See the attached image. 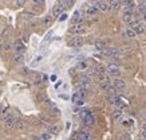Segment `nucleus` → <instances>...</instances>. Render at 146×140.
Returning a JSON list of instances; mask_svg holds the SVG:
<instances>
[{"mask_svg":"<svg viewBox=\"0 0 146 140\" xmlns=\"http://www.w3.org/2000/svg\"><path fill=\"white\" fill-rule=\"evenodd\" d=\"M82 117H83V124L84 125H94L95 124V117L93 116V113H90V112H83L82 113Z\"/></svg>","mask_w":146,"mask_h":140,"instance_id":"obj_1","label":"nucleus"},{"mask_svg":"<svg viewBox=\"0 0 146 140\" xmlns=\"http://www.w3.org/2000/svg\"><path fill=\"white\" fill-rule=\"evenodd\" d=\"M106 73L109 74V76H111V77H118V76L121 74V70H119V68H118L117 65L110 63V65L106 68Z\"/></svg>","mask_w":146,"mask_h":140,"instance_id":"obj_2","label":"nucleus"},{"mask_svg":"<svg viewBox=\"0 0 146 140\" xmlns=\"http://www.w3.org/2000/svg\"><path fill=\"white\" fill-rule=\"evenodd\" d=\"M111 86H113L117 92H118V90H125V89H126V84H125V81H122V80H119V78L114 80Z\"/></svg>","mask_w":146,"mask_h":140,"instance_id":"obj_3","label":"nucleus"},{"mask_svg":"<svg viewBox=\"0 0 146 140\" xmlns=\"http://www.w3.org/2000/svg\"><path fill=\"white\" fill-rule=\"evenodd\" d=\"M83 43H84V39H83V36H80V35L74 36L70 42V45L72 46V47H80Z\"/></svg>","mask_w":146,"mask_h":140,"instance_id":"obj_4","label":"nucleus"},{"mask_svg":"<svg viewBox=\"0 0 146 140\" xmlns=\"http://www.w3.org/2000/svg\"><path fill=\"white\" fill-rule=\"evenodd\" d=\"M63 11H64V7H63L62 3L59 1V3H56V4L54 5V8H52V15H54V16H60V15L63 14Z\"/></svg>","mask_w":146,"mask_h":140,"instance_id":"obj_5","label":"nucleus"},{"mask_svg":"<svg viewBox=\"0 0 146 140\" xmlns=\"http://www.w3.org/2000/svg\"><path fill=\"white\" fill-rule=\"evenodd\" d=\"M16 121H18V119L13 117V116H9V117H7L4 120L5 128H8V129H11V128H15V127H16Z\"/></svg>","mask_w":146,"mask_h":140,"instance_id":"obj_6","label":"nucleus"},{"mask_svg":"<svg viewBox=\"0 0 146 140\" xmlns=\"http://www.w3.org/2000/svg\"><path fill=\"white\" fill-rule=\"evenodd\" d=\"M123 20L125 22H127V23H133L135 22L134 19H135V15H134V12H131V11H125L123 9Z\"/></svg>","mask_w":146,"mask_h":140,"instance_id":"obj_7","label":"nucleus"},{"mask_svg":"<svg viewBox=\"0 0 146 140\" xmlns=\"http://www.w3.org/2000/svg\"><path fill=\"white\" fill-rule=\"evenodd\" d=\"M131 30H133L135 34H142V32L145 31V27H143V24L139 22H133L131 24Z\"/></svg>","mask_w":146,"mask_h":140,"instance_id":"obj_8","label":"nucleus"},{"mask_svg":"<svg viewBox=\"0 0 146 140\" xmlns=\"http://www.w3.org/2000/svg\"><path fill=\"white\" fill-rule=\"evenodd\" d=\"M97 9H99V11H107V9H110L109 8V3L107 1H95V5H94Z\"/></svg>","mask_w":146,"mask_h":140,"instance_id":"obj_9","label":"nucleus"},{"mask_svg":"<svg viewBox=\"0 0 146 140\" xmlns=\"http://www.w3.org/2000/svg\"><path fill=\"white\" fill-rule=\"evenodd\" d=\"M90 84H91V81H90L89 77H86V76L80 77V88H82V89L87 90V88L90 86Z\"/></svg>","mask_w":146,"mask_h":140,"instance_id":"obj_10","label":"nucleus"},{"mask_svg":"<svg viewBox=\"0 0 146 140\" xmlns=\"http://www.w3.org/2000/svg\"><path fill=\"white\" fill-rule=\"evenodd\" d=\"M78 140H91V133L86 131H80L79 133H76Z\"/></svg>","mask_w":146,"mask_h":140,"instance_id":"obj_11","label":"nucleus"},{"mask_svg":"<svg viewBox=\"0 0 146 140\" xmlns=\"http://www.w3.org/2000/svg\"><path fill=\"white\" fill-rule=\"evenodd\" d=\"M97 15V8L94 7V5H87V8H86V16H95Z\"/></svg>","mask_w":146,"mask_h":140,"instance_id":"obj_12","label":"nucleus"},{"mask_svg":"<svg viewBox=\"0 0 146 140\" xmlns=\"http://www.w3.org/2000/svg\"><path fill=\"white\" fill-rule=\"evenodd\" d=\"M122 4L125 5L123 7L125 11H131V12H134V8H135V3H134V1H125Z\"/></svg>","mask_w":146,"mask_h":140,"instance_id":"obj_13","label":"nucleus"},{"mask_svg":"<svg viewBox=\"0 0 146 140\" xmlns=\"http://www.w3.org/2000/svg\"><path fill=\"white\" fill-rule=\"evenodd\" d=\"M52 139V135L48 133V132H44V133H40L39 136H36L35 140H51Z\"/></svg>","mask_w":146,"mask_h":140,"instance_id":"obj_14","label":"nucleus"},{"mask_svg":"<svg viewBox=\"0 0 146 140\" xmlns=\"http://www.w3.org/2000/svg\"><path fill=\"white\" fill-rule=\"evenodd\" d=\"M72 102H74L75 105H83L84 104V100L82 98V97H79V96L75 93V94L72 96Z\"/></svg>","mask_w":146,"mask_h":140,"instance_id":"obj_15","label":"nucleus"},{"mask_svg":"<svg viewBox=\"0 0 146 140\" xmlns=\"http://www.w3.org/2000/svg\"><path fill=\"white\" fill-rule=\"evenodd\" d=\"M121 5H122V3L121 1H117V0H113V1H110L109 3V8H113V9H119Z\"/></svg>","mask_w":146,"mask_h":140,"instance_id":"obj_16","label":"nucleus"},{"mask_svg":"<svg viewBox=\"0 0 146 140\" xmlns=\"http://www.w3.org/2000/svg\"><path fill=\"white\" fill-rule=\"evenodd\" d=\"M15 51H16L18 54H23V51H24V45L20 43V42H16V43H15Z\"/></svg>","mask_w":146,"mask_h":140,"instance_id":"obj_17","label":"nucleus"},{"mask_svg":"<svg viewBox=\"0 0 146 140\" xmlns=\"http://www.w3.org/2000/svg\"><path fill=\"white\" fill-rule=\"evenodd\" d=\"M59 132H60V127L59 125H51L48 128V133H51V135H56Z\"/></svg>","mask_w":146,"mask_h":140,"instance_id":"obj_18","label":"nucleus"},{"mask_svg":"<svg viewBox=\"0 0 146 140\" xmlns=\"http://www.w3.org/2000/svg\"><path fill=\"white\" fill-rule=\"evenodd\" d=\"M95 47H97L98 50L103 51V50L106 49V42H105V41H97V42H95Z\"/></svg>","mask_w":146,"mask_h":140,"instance_id":"obj_19","label":"nucleus"},{"mask_svg":"<svg viewBox=\"0 0 146 140\" xmlns=\"http://www.w3.org/2000/svg\"><path fill=\"white\" fill-rule=\"evenodd\" d=\"M105 90L107 92V94H109V97H110V96H117V90H115V89H114V88H113L111 85H107Z\"/></svg>","mask_w":146,"mask_h":140,"instance_id":"obj_20","label":"nucleus"},{"mask_svg":"<svg viewBox=\"0 0 146 140\" xmlns=\"http://www.w3.org/2000/svg\"><path fill=\"white\" fill-rule=\"evenodd\" d=\"M125 34H126V36H129V38H135V36H137V34H135V32H134L131 28H127Z\"/></svg>","mask_w":146,"mask_h":140,"instance_id":"obj_21","label":"nucleus"},{"mask_svg":"<svg viewBox=\"0 0 146 140\" xmlns=\"http://www.w3.org/2000/svg\"><path fill=\"white\" fill-rule=\"evenodd\" d=\"M51 23H52V19H51V16H46L44 20H43V26H44V27H48Z\"/></svg>","mask_w":146,"mask_h":140,"instance_id":"obj_22","label":"nucleus"},{"mask_svg":"<svg viewBox=\"0 0 146 140\" xmlns=\"http://www.w3.org/2000/svg\"><path fill=\"white\" fill-rule=\"evenodd\" d=\"M13 59H15V62H16V63H23V61H24V57H23V54H16Z\"/></svg>","mask_w":146,"mask_h":140,"instance_id":"obj_23","label":"nucleus"},{"mask_svg":"<svg viewBox=\"0 0 146 140\" xmlns=\"http://www.w3.org/2000/svg\"><path fill=\"white\" fill-rule=\"evenodd\" d=\"M118 140H130V139H129V136L126 135V133H121V135L118 136Z\"/></svg>","mask_w":146,"mask_h":140,"instance_id":"obj_24","label":"nucleus"},{"mask_svg":"<svg viewBox=\"0 0 146 140\" xmlns=\"http://www.w3.org/2000/svg\"><path fill=\"white\" fill-rule=\"evenodd\" d=\"M121 115H122V112H121V111H118V109H117V111H114V113H113V116H114L115 119H118Z\"/></svg>","mask_w":146,"mask_h":140,"instance_id":"obj_25","label":"nucleus"},{"mask_svg":"<svg viewBox=\"0 0 146 140\" xmlns=\"http://www.w3.org/2000/svg\"><path fill=\"white\" fill-rule=\"evenodd\" d=\"M24 3H26L24 0H18V1H16V4L18 5H24Z\"/></svg>","mask_w":146,"mask_h":140,"instance_id":"obj_26","label":"nucleus"},{"mask_svg":"<svg viewBox=\"0 0 146 140\" xmlns=\"http://www.w3.org/2000/svg\"><path fill=\"white\" fill-rule=\"evenodd\" d=\"M64 19H67V15L66 14H62V15H60V19H59V20H64Z\"/></svg>","mask_w":146,"mask_h":140,"instance_id":"obj_27","label":"nucleus"},{"mask_svg":"<svg viewBox=\"0 0 146 140\" xmlns=\"http://www.w3.org/2000/svg\"><path fill=\"white\" fill-rule=\"evenodd\" d=\"M0 50H1V43H0Z\"/></svg>","mask_w":146,"mask_h":140,"instance_id":"obj_28","label":"nucleus"}]
</instances>
